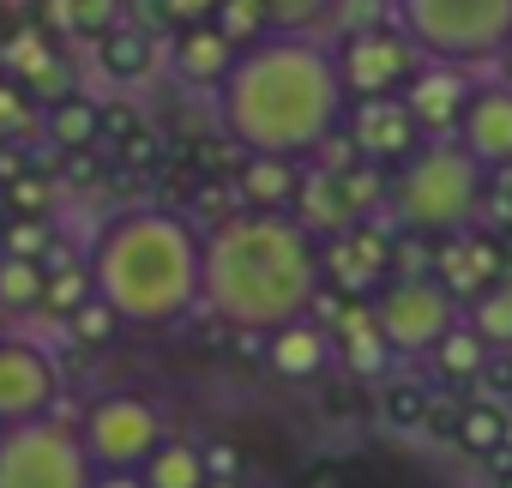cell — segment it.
Instances as JSON below:
<instances>
[{"mask_svg": "<svg viewBox=\"0 0 512 488\" xmlns=\"http://www.w3.org/2000/svg\"><path fill=\"white\" fill-rule=\"evenodd\" d=\"M344 109L350 97H344L332 43L284 37V31L241 49L235 73L217 91V127L241 151H272L296 163H308L344 127Z\"/></svg>", "mask_w": 512, "mask_h": 488, "instance_id": "6da1fadb", "label": "cell"}, {"mask_svg": "<svg viewBox=\"0 0 512 488\" xmlns=\"http://www.w3.org/2000/svg\"><path fill=\"white\" fill-rule=\"evenodd\" d=\"M320 290V241L290 211H235L205 235V308L235 332L308 320Z\"/></svg>", "mask_w": 512, "mask_h": 488, "instance_id": "7a4b0ae2", "label": "cell"}, {"mask_svg": "<svg viewBox=\"0 0 512 488\" xmlns=\"http://www.w3.org/2000/svg\"><path fill=\"white\" fill-rule=\"evenodd\" d=\"M91 278L127 326H175L205 302V235L163 205L115 211L91 241Z\"/></svg>", "mask_w": 512, "mask_h": 488, "instance_id": "3957f363", "label": "cell"}, {"mask_svg": "<svg viewBox=\"0 0 512 488\" xmlns=\"http://www.w3.org/2000/svg\"><path fill=\"white\" fill-rule=\"evenodd\" d=\"M482 199H488V169L458 145V139H428L416 157H404L392 169V217L422 235V241H440V235H458L482 217Z\"/></svg>", "mask_w": 512, "mask_h": 488, "instance_id": "277c9868", "label": "cell"}, {"mask_svg": "<svg viewBox=\"0 0 512 488\" xmlns=\"http://www.w3.org/2000/svg\"><path fill=\"white\" fill-rule=\"evenodd\" d=\"M392 19L428 61L482 67L512 43V0H392Z\"/></svg>", "mask_w": 512, "mask_h": 488, "instance_id": "5b68a950", "label": "cell"}, {"mask_svg": "<svg viewBox=\"0 0 512 488\" xmlns=\"http://www.w3.org/2000/svg\"><path fill=\"white\" fill-rule=\"evenodd\" d=\"M97 464L85 452V434L61 416L0 428V488H91Z\"/></svg>", "mask_w": 512, "mask_h": 488, "instance_id": "8992f818", "label": "cell"}, {"mask_svg": "<svg viewBox=\"0 0 512 488\" xmlns=\"http://www.w3.org/2000/svg\"><path fill=\"white\" fill-rule=\"evenodd\" d=\"M338 79H344V97L350 103H374V97H404V85L416 79V67L428 61L410 31L398 19L386 25H368V31H350L338 37Z\"/></svg>", "mask_w": 512, "mask_h": 488, "instance_id": "52a82bcc", "label": "cell"}, {"mask_svg": "<svg viewBox=\"0 0 512 488\" xmlns=\"http://www.w3.org/2000/svg\"><path fill=\"white\" fill-rule=\"evenodd\" d=\"M374 320H380V338L392 344V356H428L458 326V302L434 278H392L374 296Z\"/></svg>", "mask_w": 512, "mask_h": 488, "instance_id": "ba28073f", "label": "cell"}, {"mask_svg": "<svg viewBox=\"0 0 512 488\" xmlns=\"http://www.w3.org/2000/svg\"><path fill=\"white\" fill-rule=\"evenodd\" d=\"M85 452L97 470H145V458L163 446V416L157 404L133 398V392H109L85 410Z\"/></svg>", "mask_w": 512, "mask_h": 488, "instance_id": "9c48e42d", "label": "cell"}, {"mask_svg": "<svg viewBox=\"0 0 512 488\" xmlns=\"http://www.w3.org/2000/svg\"><path fill=\"white\" fill-rule=\"evenodd\" d=\"M320 272H326V290H338L350 302H374L398 278V235H386L374 217H362L344 235L320 241Z\"/></svg>", "mask_w": 512, "mask_h": 488, "instance_id": "30bf717a", "label": "cell"}, {"mask_svg": "<svg viewBox=\"0 0 512 488\" xmlns=\"http://www.w3.org/2000/svg\"><path fill=\"white\" fill-rule=\"evenodd\" d=\"M61 398V368L31 338H0V428L37 422Z\"/></svg>", "mask_w": 512, "mask_h": 488, "instance_id": "8fae6325", "label": "cell"}, {"mask_svg": "<svg viewBox=\"0 0 512 488\" xmlns=\"http://www.w3.org/2000/svg\"><path fill=\"white\" fill-rule=\"evenodd\" d=\"M506 241H494V235H476V229H458V235H440L434 241V266H428V278L452 296V302H476V296H488L494 284H506Z\"/></svg>", "mask_w": 512, "mask_h": 488, "instance_id": "7c38bea8", "label": "cell"}, {"mask_svg": "<svg viewBox=\"0 0 512 488\" xmlns=\"http://www.w3.org/2000/svg\"><path fill=\"white\" fill-rule=\"evenodd\" d=\"M344 133L356 139V151L380 169H398L404 157H416L428 139L416 127V115L404 109V97H374V103H350L344 109Z\"/></svg>", "mask_w": 512, "mask_h": 488, "instance_id": "4fadbf2b", "label": "cell"}, {"mask_svg": "<svg viewBox=\"0 0 512 488\" xmlns=\"http://www.w3.org/2000/svg\"><path fill=\"white\" fill-rule=\"evenodd\" d=\"M470 67H452V61H422L416 79L404 85V109L416 115L422 139H452L464 109H470Z\"/></svg>", "mask_w": 512, "mask_h": 488, "instance_id": "5bb4252c", "label": "cell"}, {"mask_svg": "<svg viewBox=\"0 0 512 488\" xmlns=\"http://www.w3.org/2000/svg\"><path fill=\"white\" fill-rule=\"evenodd\" d=\"M488 175L494 169H512V85H476L470 91V109H464V121H458V133H452Z\"/></svg>", "mask_w": 512, "mask_h": 488, "instance_id": "9a60e30c", "label": "cell"}, {"mask_svg": "<svg viewBox=\"0 0 512 488\" xmlns=\"http://www.w3.org/2000/svg\"><path fill=\"white\" fill-rule=\"evenodd\" d=\"M235 61H241V49L217 25H187V31L169 37V67L193 91H223V79L235 73Z\"/></svg>", "mask_w": 512, "mask_h": 488, "instance_id": "2e32d148", "label": "cell"}, {"mask_svg": "<svg viewBox=\"0 0 512 488\" xmlns=\"http://www.w3.org/2000/svg\"><path fill=\"white\" fill-rule=\"evenodd\" d=\"M290 217H296L314 241H332V235H344L350 223H362V211H356L350 193H344V175H332V169H320V163L302 169V193H296Z\"/></svg>", "mask_w": 512, "mask_h": 488, "instance_id": "e0dca14e", "label": "cell"}, {"mask_svg": "<svg viewBox=\"0 0 512 488\" xmlns=\"http://www.w3.org/2000/svg\"><path fill=\"white\" fill-rule=\"evenodd\" d=\"M235 193H241V211H290L302 193V163L272 157V151H247L235 169Z\"/></svg>", "mask_w": 512, "mask_h": 488, "instance_id": "ac0fdd59", "label": "cell"}, {"mask_svg": "<svg viewBox=\"0 0 512 488\" xmlns=\"http://www.w3.org/2000/svg\"><path fill=\"white\" fill-rule=\"evenodd\" d=\"M97 67H103L109 85H139V79L157 73V37L139 19H115L97 37Z\"/></svg>", "mask_w": 512, "mask_h": 488, "instance_id": "d6986e66", "label": "cell"}, {"mask_svg": "<svg viewBox=\"0 0 512 488\" xmlns=\"http://www.w3.org/2000/svg\"><path fill=\"white\" fill-rule=\"evenodd\" d=\"M266 362L284 374V380H314L326 362H332V332L320 320H290L278 332H266Z\"/></svg>", "mask_w": 512, "mask_h": 488, "instance_id": "ffe728a7", "label": "cell"}, {"mask_svg": "<svg viewBox=\"0 0 512 488\" xmlns=\"http://www.w3.org/2000/svg\"><path fill=\"white\" fill-rule=\"evenodd\" d=\"M506 440H512V410H506L500 398H464V404H458L452 446H458L464 458H482V464H488Z\"/></svg>", "mask_w": 512, "mask_h": 488, "instance_id": "44dd1931", "label": "cell"}, {"mask_svg": "<svg viewBox=\"0 0 512 488\" xmlns=\"http://www.w3.org/2000/svg\"><path fill=\"white\" fill-rule=\"evenodd\" d=\"M43 145H55L61 157L97 151L103 145V103L97 97H67V103L43 109Z\"/></svg>", "mask_w": 512, "mask_h": 488, "instance_id": "7402d4cb", "label": "cell"}, {"mask_svg": "<svg viewBox=\"0 0 512 488\" xmlns=\"http://www.w3.org/2000/svg\"><path fill=\"white\" fill-rule=\"evenodd\" d=\"M374 404H380V422H386V428L422 434L428 416H434V404H440V392H434L428 380H416V374H392V380H380Z\"/></svg>", "mask_w": 512, "mask_h": 488, "instance_id": "603a6c76", "label": "cell"}, {"mask_svg": "<svg viewBox=\"0 0 512 488\" xmlns=\"http://www.w3.org/2000/svg\"><path fill=\"white\" fill-rule=\"evenodd\" d=\"M488 356H494V350H488L464 320H458V326L428 350V368H434V380H440V386H476V380H482V368H488Z\"/></svg>", "mask_w": 512, "mask_h": 488, "instance_id": "cb8c5ba5", "label": "cell"}, {"mask_svg": "<svg viewBox=\"0 0 512 488\" xmlns=\"http://www.w3.org/2000/svg\"><path fill=\"white\" fill-rule=\"evenodd\" d=\"M43 266H49V284H43V314H55V320H67V314H79L91 296H97V278H91V260H73V254H43Z\"/></svg>", "mask_w": 512, "mask_h": 488, "instance_id": "d4e9b609", "label": "cell"}, {"mask_svg": "<svg viewBox=\"0 0 512 488\" xmlns=\"http://www.w3.org/2000/svg\"><path fill=\"white\" fill-rule=\"evenodd\" d=\"M115 19H121L115 0H37V25L49 37H91L97 43Z\"/></svg>", "mask_w": 512, "mask_h": 488, "instance_id": "484cf974", "label": "cell"}, {"mask_svg": "<svg viewBox=\"0 0 512 488\" xmlns=\"http://www.w3.org/2000/svg\"><path fill=\"white\" fill-rule=\"evenodd\" d=\"M145 488H205L211 470H205V446L193 440H163L151 458H145Z\"/></svg>", "mask_w": 512, "mask_h": 488, "instance_id": "4316f807", "label": "cell"}, {"mask_svg": "<svg viewBox=\"0 0 512 488\" xmlns=\"http://www.w3.org/2000/svg\"><path fill=\"white\" fill-rule=\"evenodd\" d=\"M55 55H61V49H55V37H49L37 19H31V25H13L7 37H0V73L19 79V85H31Z\"/></svg>", "mask_w": 512, "mask_h": 488, "instance_id": "83f0119b", "label": "cell"}, {"mask_svg": "<svg viewBox=\"0 0 512 488\" xmlns=\"http://www.w3.org/2000/svg\"><path fill=\"white\" fill-rule=\"evenodd\" d=\"M43 284H49V266L43 260L0 254V314H31V308H43Z\"/></svg>", "mask_w": 512, "mask_h": 488, "instance_id": "f1b7e54d", "label": "cell"}, {"mask_svg": "<svg viewBox=\"0 0 512 488\" xmlns=\"http://www.w3.org/2000/svg\"><path fill=\"white\" fill-rule=\"evenodd\" d=\"M464 326H470L488 350H512V284H494L488 296H476L470 314H464Z\"/></svg>", "mask_w": 512, "mask_h": 488, "instance_id": "f546056e", "label": "cell"}, {"mask_svg": "<svg viewBox=\"0 0 512 488\" xmlns=\"http://www.w3.org/2000/svg\"><path fill=\"white\" fill-rule=\"evenodd\" d=\"M211 25H217L235 49H253V43H266V37H272V19H266L260 0H217Z\"/></svg>", "mask_w": 512, "mask_h": 488, "instance_id": "4dcf8cb0", "label": "cell"}, {"mask_svg": "<svg viewBox=\"0 0 512 488\" xmlns=\"http://www.w3.org/2000/svg\"><path fill=\"white\" fill-rule=\"evenodd\" d=\"M121 326H127V320H121L103 296H91L79 314H67V320H61V332H67L79 350H103V344H115V332H121Z\"/></svg>", "mask_w": 512, "mask_h": 488, "instance_id": "1f68e13d", "label": "cell"}, {"mask_svg": "<svg viewBox=\"0 0 512 488\" xmlns=\"http://www.w3.org/2000/svg\"><path fill=\"white\" fill-rule=\"evenodd\" d=\"M260 7H266L272 31H284V37H314V31L332 19L338 0H260Z\"/></svg>", "mask_w": 512, "mask_h": 488, "instance_id": "d6a6232c", "label": "cell"}, {"mask_svg": "<svg viewBox=\"0 0 512 488\" xmlns=\"http://www.w3.org/2000/svg\"><path fill=\"white\" fill-rule=\"evenodd\" d=\"M37 121H43V103H37L19 79L0 73V139H31Z\"/></svg>", "mask_w": 512, "mask_h": 488, "instance_id": "836d02e7", "label": "cell"}, {"mask_svg": "<svg viewBox=\"0 0 512 488\" xmlns=\"http://www.w3.org/2000/svg\"><path fill=\"white\" fill-rule=\"evenodd\" d=\"M49 248H55L49 217H7V223H0V254H13V260H43Z\"/></svg>", "mask_w": 512, "mask_h": 488, "instance_id": "e575fe53", "label": "cell"}, {"mask_svg": "<svg viewBox=\"0 0 512 488\" xmlns=\"http://www.w3.org/2000/svg\"><path fill=\"white\" fill-rule=\"evenodd\" d=\"M49 205H55V181L43 169H25L19 181H7V211L13 217H49Z\"/></svg>", "mask_w": 512, "mask_h": 488, "instance_id": "d590c367", "label": "cell"}, {"mask_svg": "<svg viewBox=\"0 0 512 488\" xmlns=\"http://www.w3.org/2000/svg\"><path fill=\"white\" fill-rule=\"evenodd\" d=\"M145 13L175 37V31H187V25H211L217 0H145Z\"/></svg>", "mask_w": 512, "mask_h": 488, "instance_id": "8d00e7d4", "label": "cell"}, {"mask_svg": "<svg viewBox=\"0 0 512 488\" xmlns=\"http://www.w3.org/2000/svg\"><path fill=\"white\" fill-rule=\"evenodd\" d=\"M25 91H31V97H37L43 109H55V103H67V97H79L73 61H67V55H55V61H49V67H43V73H37V79H31Z\"/></svg>", "mask_w": 512, "mask_h": 488, "instance_id": "74e56055", "label": "cell"}, {"mask_svg": "<svg viewBox=\"0 0 512 488\" xmlns=\"http://www.w3.org/2000/svg\"><path fill=\"white\" fill-rule=\"evenodd\" d=\"M115 157H121L127 169H157V163H163V139H157L151 127H139L127 145H115Z\"/></svg>", "mask_w": 512, "mask_h": 488, "instance_id": "f35d334b", "label": "cell"}, {"mask_svg": "<svg viewBox=\"0 0 512 488\" xmlns=\"http://www.w3.org/2000/svg\"><path fill=\"white\" fill-rule=\"evenodd\" d=\"M482 211L500 217V223L512 229V169H494V175H488V199H482Z\"/></svg>", "mask_w": 512, "mask_h": 488, "instance_id": "ab89813d", "label": "cell"}, {"mask_svg": "<svg viewBox=\"0 0 512 488\" xmlns=\"http://www.w3.org/2000/svg\"><path fill=\"white\" fill-rule=\"evenodd\" d=\"M139 127H145V121H139V115H133L127 103H103V139H115V145H127V139H133Z\"/></svg>", "mask_w": 512, "mask_h": 488, "instance_id": "60d3db41", "label": "cell"}, {"mask_svg": "<svg viewBox=\"0 0 512 488\" xmlns=\"http://www.w3.org/2000/svg\"><path fill=\"white\" fill-rule=\"evenodd\" d=\"M205 470H211V482H235V476H241V452L223 446V440H211V446H205Z\"/></svg>", "mask_w": 512, "mask_h": 488, "instance_id": "b9f144b4", "label": "cell"}, {"mask_svg": "<svg viewBox=\"0 0 512 488\" xmlns=\"http://www.w3.org/2000/svg\"><path fill=\"white\" fill-rule=\"evenodd\" d=\"M91 488H145V476L139 470H97Z\"/></svg>", "mask_w": 512, "mask_h": 488, "instance_id": "7bdbcfd3", "label": "cell"}, {"mask_svg": "<svg viewBox=\"0 0 512 488\" xmlns=\"http://www.w3.org/2000/svg\"><path fill=\"white\" fill-rule=\"evenodd\" d=\"M488 476H494V488H512V440L488 458Z\"/></svg>", "mask_w": 512, "mask_h": 488, "instance_id": "ee69618b", "label": "cell"}, {"mask_svg": "<svg viewBox=\"0 0 512 488\" xmlns=\"http://www.w3.org/2000/svg\"><path fill=\"white\" fill-rule=\"evenodd\" d=\"M302 488H344V470H338V464H314Z\"/></svg>", "mask_w": 512, "mask_h": 488, "instance_id": "f6af8a7d", "label": "cell"}, {"mask_svg": "<svg viewBox=\"0 0 512 488\" xmlns=\"http://www.w3.org/2000/svg\"><path fill=\"white\" fill-rule=\"evenodd\" d=\"M494 67H500V85H512V43L500 49V61H494Z\"/></svg>", "mask_w": 512, "mask_h": 488, "instance_id": "bcb514c9", "label": "cell"}, {"mask_svg": "<svg viewBox=\"0 0 512 488\" xmlns=\"http://www.w3.org/2000/svg\"><path fill=\"white\" fill-rule=\"evenodd\" d=\"M13 25H19V19H13V7H7V0H0V37H7Z\"/></svg>", "mask_w": 512, "mask_h": 488, "instance_id": "7dc6e473", "label": "cell"}, {"mask_svg": "<svg viewBox=\"0 0 512 488\" xmlns=\"http://www.w3.org/2000/svg\"><path fill=\"white\" fill-rule=\"evenodd\" d=\"M0 223H7V187H0Z\"/></svg>", "mask_w": 512, "mask_h": 488, "instance_id": "c3c4849f", "label": "cell"}, {"mask_svg": "<svg viewBox=\"0 0 512 488\" xmlns=\"http://www.w3.org/2000/svg\"><path fill=\"white\" fill-rule=\"evenodd\" d=\"M506 260H512V229H506Z\"/></svg>", "mask_w": 512, "mask_h": 488, "instance_id": "681fc988", "label": "cell"}, {"mask_svg": "<svg viewBox=\"0 0 512 488\" xmlns=\"http://www.w3.org/2000/svg\"><path fill=\"white\" fill-rule=\"evenodd\" d=\"M205 488H235V482H205Z\"/></svg>", "mask_w": 512, "mask_h": 488, "instance_id": "f907efd6", "label": "cell"}, {"mask_svg": "<svg viewBox=\"0 0 512 488\" xmlns=\"http://www.w3.org/2000/svg\"><path fill=\"white\" fill-rule=\"evenodd\" d=\"M506 410H512V392H506Z\"/></svg>", "mask_w": 512, "mask_h": 488, "instance_id": "816d5d0a", "label": "cell"}]
</instances>
